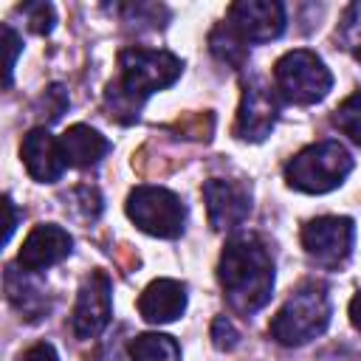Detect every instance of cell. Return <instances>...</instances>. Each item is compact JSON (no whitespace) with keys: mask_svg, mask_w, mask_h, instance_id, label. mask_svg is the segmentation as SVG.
Wrapping results in <instances>:
<instances>
[{"mask_svg":"<svg viewBox=\"0 0 361 361\" xmlns=\"http://www.w3.org/2000/svg\"><path fill=\"white\" fill-rule=\"evenodd\" d=\"M20 11L25 14L31 31H37V34H51V28H54V23H56L51 3H28V6H23Z\"/></svg>","mask_w":361,"mask_h":361,"instance_id":"cell-22","label":"cell"},{"mask_svg":"<svg viewBox=\"0 0 361 361\" xmlns=\"http://www.w3.org/2000/svg\"><path fill=\"white\" fill-rule=\"evenodd\" d=\"M118 68H121V79L107 87L104 99H107L110 116L118 118L121 124H127L138 116V110L149 93L169 87L180 76L183 62L169 51L127 48L118 56Z\"/></svg>","mask_w":361,"mask_h":361,"instance_id":"cell-2","label":"cell"},{"mask_svg":"<svg viewBox=\"0 0 361 361\" xmlns=\"http://www.w3.org/2000/svg\"><path fill=\"white\" fill-rule=\"evenodd\" d=\"M6 293H8V302H11L20 313H25L28 319H37L42 310H48V302H45L42 290L34 288V285H28V282L23 279V274L14 271V268L6 271Z\"/></svg>","mask_w":361,"mask_h":361,"instance_id":"cell-16","label":"cell"},{"mask_svg":"<svg viewBox=\"0 0 361 361\" xmlns=\"http://www.w3.org/2000/svg\"><path fill=\"white\" fill-rule=\"evenodd\" d=\"M178 127H180V133L186 138H209V133H212V116L206 113V116H195L192 121L189 118L186 121H178Z\"/></svg>","mask_w":361,"mask_h":361,"instance_id":"cell-25","label":"cell"},{"mask_svg":"<svg viewBox=\"0 0 361 361\" xmlns=\"http://www.w3.org/2000/svg\"><path fill=\"white\" fill-rule=\"evenodd\" d=\"M6 212H8V226H6V240L14 234V226H17V212H14V203L6 197Z\"/></svg>","mask_w":361,"mask_h":361,"instance_id":"cell-28","label":"cell"},{"mask_svg":"<svg viewBox=\"0 0 361 361\" xmlns=\"http://www.w3.org/2000/svg\"><path fill=\"white\" fill-rule=\"evenodd\" d=\"M186 310V288L175 279H155L138 296V313L149 324L175 322Z\"/></svg>","mask_w":361,"mask_h":361,"instance_id":"cell-14","label":"cell"},{"mask_svg":"<svg viewBox=\"0 0 361 361\" xmlns=\"http://www.w3.org/2000/svg\"><path fill=\"white\" fill-rule=\"evenodd\" d=\"M110 322V279L104 271H93L76 296L71 330L76 338H96Z\"/></svg>","mask_w":361,"mask_h":361,"instance_id":"cell-8","label":"cell"},{"mask_svg":"<svg viewBox=\"0 0 361 361\" xmlns=\"http://www.w3.org/2000/svg\"><path fill=\"white\" fill-rule=\"evenodd\" d=\"M353 169L350 152L338 141H319L305 147L296 158L288 161L285 166V180L288 186L307 192V195H324L336 186L344 183V178Z\"/></svg>","mask_w":361,"mask_h":361,"instance_id":"cell-4","label":"cell"},{"mask_svg":"<svg viewBox=\"0 0 361 361\" xmlns=\"http://www.w3.org/2000/svg\"><path fill=\"white\" fill-rule=\"evenodd\" d=\"M20 155H23V164L28 169V175L39 183H54L62 178L68 161L62 155V147H59V138H54L45 127H34L23 144H20Z\"/></svg>","mask_w":361,"mask_h":361,"instance_id":"cell-12","label":"cell"},{"mask_svg":"<svg viewBox=\"0 0 361 361\" xmlns=\"http://www.w3.org/2000/svg\"><path fill=\"white\" fill-rule=\"evenodd\" d=\"M59 147H62L68 166H93L107 155L110 141L87 124H73L62 133Z\"/></svg>","mask_w":361,"mask_h":361,"instance_id":"cell-15","label":"cell"},{"mask_svg":"<svg viewBox=\"0 0 361 361\" xmlns=\"http://www.w3.org/2000/svg\"><path fill=\"white\" fill-rule=\"evenodd\" d=\"M133 361H180V347L172 336L164 333H144L130 341Z\"/></svg>","mask_w":361,"mask_h":361,"instance_id":"cell-17","label":"cell"},{"mask_svg":"<svg viewBox=\"0 0 361 361\" xmlns=\"http://www.w3.org/2000/svg\"><path fill=\"white\" fill-rule=\"evenodd\" d=\"M127 217L147 234L172 240L183 231L186 206L164 186H135L127 197Z\"/></svg>","mask_w":361,"mask_h":361,"instance_id":"cell-6","label":"cell"},{"mask_svg":"<svg viewBox=\"0 0 361 361\" xmlns=\"http://www.w3.org/2000/svg\"><path fill=\"white\" fill-rule=\"evenodd\" d=\"M3 42H6V87H8L11 73H14V62H17V51H20V37L14 34L11 25H3Z\"/></svg>","mask_w":361,"mask_h":361,"instance_id":"cell-24","label":"cell"},{"mask_svg":"<svg viewBox=\"0 0 361 361\" xmlns=\"http://www.w3.org/2000/svg\"><path fill=\"white\" fill-rule=\"evenodd\" d=\"M203 197H206L209 223L217 231L237 228L248 217V212H251V192L243 183H237V180L209 178L203 183Z\"/></svg>","mask_w":361,"mask_h":361,"instance_id":"cell-10","label":"cell"},{"mask_svg":"<svg viewBox=\"0 0 361 361\" xmlns=\"http://www.w3.org/2000/svg\"><path fill=\"white\" fill-rule=\"evenodd\" d=\"M276 116H279V104L274 93L259 82H248L237 113V135L245 141H262L274 130Z\"/></svg>","mask_w":361,"mask_h":361,"instance_id":"cell-11","label":"cell"},{"mask_svg":"<svg viewBox=\"0 0 361 361\" xmlns=\"http://www.w3.org/2000/svg\"><path fill=\"white\" fill-rule=\"evenodd\" d=\"M228 25L245 42H268L285 31V6L274 0H240L228 8Z\"/></svg>","mask_w":361,"mask_h":361,"instance_id":"cell-9","label":"cell"},{"mask_svg":"<svg viewBox=\"0 0 361 361\" xmlns=\"http://www.w3.org/2000/svg\"><path fill=\"white\" fill-rule=\"evenodd\" d=\"M71 245H73V240L65 228L42 223L25 237V243L17 254V262L28 274H37V271H45V268L56 265L59 259H65L71 254Z\"/></svg>","mask_w":361,"mask_h":361,"instance_id":"cell-13","label":"cell"},{"mask_svg":"<svg viewBox=\"0 0 361 361\" xmlns=\"http://www.w3.org/2000/svg\"><path fill=\"white\" fill-rule=\"evenodd\" d=\"M209 45H212V54H214L220 62L231 65V68H243V62H245V56H248L245 39H243L228 23H223V25H217V28L212 31Z\"/></svg>","mask_w":361,"mask_h":361,"instance_id":"cell-18","label":"cell"},{"mask_svg":"<svg viewBox=\"0 0 361 361\" xmlns=\"http://www.w3.org/2000/svg\"><path fill=\"white\" fill-rule=\"evenodd\" d=\"M330 324V296L324 285L307 282L288 296L271 322V336L285 347H302Z\"/></svg>","mask_w":361,"mask_h":361,"instance_id":"cell-3","label":"cell"},{"mask_svg":"<svg viewBox=\"0 0 361 361\" xmlns=\"http://www.w3.org/2000/svg\"><path fill=\"white\" fill-rule=\"evenodd\" d=\"M71 203L82 220H96L102 214V195L93 186H76L71 192Z\"/></svg>","mask_w":361,"mask_h":361,"instance_id":"cell-21","label":"cell"},{"mask_svg":"<svg viewBox=\"0 0 361 361\" xmlns=\"http://www.w3.org/2000/svg\"><path fill=\"white\" fill-rule=\"evenodd\" d=\"M338 37H341L344 48L361 62V3L347 6L344 20H341V28H338Z\"/></svg>","mask_w":361,"mask_h":361,"instance_id":"cell-20","label":"cell"},{"mask_svg":"<svg viewBox=\"0 0 361 361\" xmlns=\"http://www.w3.org/2000/svg\"><path fill=\"white\" fill-rule=\"evenodd\" d=\"M333 124L353 141L361 147V90H355L353 96H347L336 113H333Z\"/></svg>","mask_w":361,"mask_h":361,"instance_id":"cell-19","label":"cell"},{"mask_svg":"<svg viewBox=\"0 0 361 361\" xmlns=\"http://www.w3.org/2000/svg\"><path fill=\"white\" fill-rule=\"evenodd\" d=\"M350 322H353V327L361 333V290L353 296V302H350Z\"/></svg>","mask_w":361,"mask_h":361,"instance_id":"cell-27","label":"cell"},{"mask_svg":"<svg viewBox=\"0 0 361 361\" xmlns=\"http://www.w3.org/2000/svg\"><path fill=\"white\" fill-rule=\"evenodd\" d=\"M20 361H59L56 358V350L51 347V344H34V347H28L25 353H23V358Z\"/></svg>","mask_w":361,"mask_h":361,"instance_id":"cell-26","label":"cell"},{"mask_svg":"<svg viewBox=\"0 0 361 361\" xmlns=\"http://www.w3.org/2000/svg\"><path fill=\"white\" fill-rule=\"evenodd\" d=\"M353 231L350 217H316L302 228V245L319 265L336 268L350 257Z\"/></svg>","mask_w":361,"mask_h":361,"instance_id":"cell-7","label":"cell"},{"mask_svg":"<svg viewBox=\"0 0 361 361\" xmlns=\"http://www.w3.org/2000/svg\"><path fill=\"white\" fill-rule=\"evenodd\" d=\"M274 82H276V90L288 102H293V104H316L333 87V73L327 71V65L313 51L296 48V51H288L276 62Z\"/></svg>","mask_w":361,"mask_h":361,"instance_id":"cell-5","label":"cell"},{"mask_svg":"<svg viewBox=\"0 0 361 361\" xmlns=\"http://www.w3.org/2000/svg\"><path fill=\"white\" fill-rule=\"evenodd\" d=\"M217 276H220L228 305L237 313L251 316L259 307H265L271 299L274 259L257 234H240L226 243Z\"/></svg>","mask_w":361,"mask_h":361,"instance_id":"cell-1","label":"cell"},{"mask_svg":"<svg viewBox=\"0 0 361 361\" xmlns=\"http://www.w3.org/2000/svg\"><path fill=\"white\" fill-rule=\"evenodd\" d=\"M212 344H214L217 350H234V347L240 344V333H237V327H234L231 319L217 316V319L212 322Z\"/></svg>","mask_w":361,"mask_h":361,"instance_id":"cell-23","label":"cell"}]
</instances>
